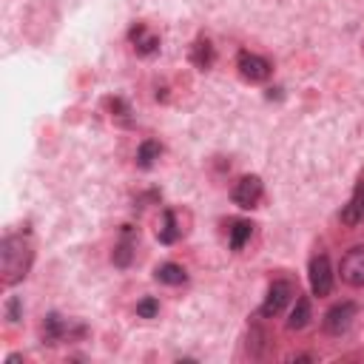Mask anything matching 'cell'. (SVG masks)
I'll return each mask as SVG.
<instances>
[{
  "instance_id": "6da1fadb",
  "label": "cell",
  "mask_w": 364,
  "mask_h": 364,
  "mask_svg": "<svg viewBox=\"0 0 364 364\" xmlns=\"http://www.w3.org/2000/svg\"><path fill=\"white\" fill-rule=\"evenodd\" d=\"M0 259H3V284L14 287L17 282H23L28 276L31 262H34V250L23 236L9 233L0 242Z\"/></svg>"
},
{
  "instance_id": "7a4b0ae2",
  "label": "cell",
  "mask_w": 364,
  "mask_h": 364,
  "mask_svg": "<svg viewBox=\"0 0 364 364\" xmlns=\"http://www.w3.org/2000/svg\"><path fill=\"white\" fill-rule=\"evenodd\" d=\"M88 336V327L77 318H65L60 313H46L40 321V344L57 347L60 341H80Z\"/></svg>"
},
{
  "instance_id": "3957f363",
  "label": "cell",
  "mask_w": 364,
  "mask_h": 364,
  "mask_svg": "<svg viewBox=\"0 0 364 364\" xmlns=\"http://www.w3.org/2000/svg\"><path fill=\"white\" fill-rule=\"evenodd\" d=\"M293 296H296V284H293L290 279H273L270 287H267V296H264V301H262V307H259V316H262V318L279 316V313L290 304Z\"/></svg>"
},
{
  "instance_id": "277c9868",
  "label": "cell",
  "mask_w": 364,
  "mask_h": 364,
  "mask_svg": "<svg viewBox=\"0 0 364 364\" xmlns=\"http://www.w3.org/2000/svg\"><path fill=\"white\" fill-rule=\"evenodd\" d=\"M355 313H358V304L355 301H350V299H344V301H336L327 313H324V333L327 336H341V333H347L350 330V324H353V318H355Z\"/></svg>"
},
{
  "instance_id": "5b68a950",
  "label": "cell",
  "mask_w": 364,
  "mask_h": 364,
  "mask_svg": "<svg viewBox=\"0 0 364 364\" xmlns=\"http://www.w3.org/2000/svg\"><path fill=\"white\" fill-rule=\"evenodd\" d=\"M236 68H239V74H242L247 82H264V80L273 74L270 60H264L262 54H253V51H247V48H242V51L236 54Z\"/></svg>"
},
{
  "instance_id": "8992f818",
  "label": "cell",
  "mask_w": 364,
  "mask_h": 364,
  "mask_svg": "<svg viewBox=\"0 0 364 364\" xmlns=\"http://www.w3.org/2000/svg\"><path fill=\"white\" fill-rule=\"evenodd\" d=\"M262 193H264V188H262V179H259L256 173H247V176H242V179L233 185V191H230V199H233V205H236V208H242V210H250V208H256V205H259Z\"/></svg>"
},
{
  "instance_id": "52a82bcc",
  "label": "cell",
  "mask_w": 364,
  "mask_h": 364,
  "mask_svg": "<svg viewBox=\"0 0 364 364\" xmlns=\"http://www.w3.org/2000/svg\"><path fill=\"white\" fill-rule=\"evenodd\" d=\"M310 290L318 299H324V296L333 293V267H330L327 253H316L310 259Z\"/></svg>"
},
{
  "instance_id": "ba28073f",
  "label": "cell",
  "mask_w": 364,
  "mask_h": 364,
  "mask_svg": "<svg viewBox=\"0 0 364 364\" xmlns=\"http://www.w3.org/2000/svg\"><path fill=\"white\" fill-rule=\"evenodd\" d=\"M338 273H341V279H344L347 284L364 287V245H355V247H350V250L341 256Z\"/></svg>"
},
{
  "instance_id": "9c48e42d",
  "label": "cell",
  "mask_w": 364,
  "mask_h": 364,
  "mask_svg": "<svg viewBox=\"0 0 364 364\" xmlns=\"http://www.w3.org/2000/svg\"><path fill=\"white\" fill-rule=\"evenodd\" d=\"M128 40H131V46H134V51H136L139 57H151V54H156V51H159V37H156L154 31H148V26H145V23L131 26Z\"/></svg>"
},
{
  "instance_id": "30bf717a",
  "label": "cell",
  "mask_w": 364,
  "mask_h": 364,
  "mask_svg": "<svg viewBox=\"0 0 364 364\" xmlns=\"http://www.w3.org/2000/svg\"><path fill=\"white\" fill-rule=\"evenodd\" d=\"M338 219H341V225H347V228H353V225H358V222L364 219V179L355 185V191H353L350 202L341 208Z\"/></svg>"
},
{
  "instance_id": "8fae6325",
  "label": "cell",
  "mask_w": 364,
  "mask_h": 364,
  "mask_svg": "<svg viewBox=\"0 0 364 364\" xmlns=\"http://www.w3.org/2000/svg\"><path fill=\"white\" fill-rule=\"evenodd\" d=\"M182 236V228H179V216L173 208H165L162 216H159V225H156V239L162 245H173L176 239Z\"/></svg>"
},
{
  "instance_id": "7c38bea8",
  "label": "cell",
  "mask_w": 364,
  "mask_h": 364,
  "mask_svg": "<svg viewBox=\"0 0 364 364\" xmlns=\"http://www.w3.org/2000/svg\"><path fill=\"white\" fill-rule=\"evenodd\" d=\"M134 228L131 225H122V239L117 242V247H114V253H111V262H114V267H131V262H134Z\"/></svg>"
},
{
  "instance_id": "4fadbf2b",
  "label": "cell",
  "mask_w": 364,
  "mask_h": 364,
  "mask_svg": "<svg viewBox=\"0 0 364 364\" xmlns=\"http://www.w3.org/2000/svg\"><path fill=\"white\" fill-rule=\"evenodd\" d=\"M191 63H193L196 68H202V71H208V68L216 63V48H213V43H210L208 37H199V40L191 46Z\"/></svg>"
},
{
  "instance_id": "5bb4252c",
  "label": "cell",
  "mask_w": 364,
  "mask_h": 364,
  "mask_svg": "<svg viewBox=\"0 0 364 364\" xmlns=\"http://www.w3.org/2000/svg\"><path fill=\"white\" fill-rule=\"evenodd\" d=\"M154 279H156L159 284L176 287V284H185V282H188V273H185V267L176 264V262H162V264L154 267Z\"/></svg>"
},
{
  "instance_id": "9a60e30c",
  "label": "cell",
  "mask_w": 364,
  "mask_h": 364,
  "mask_svg": "<svg viewBox=\"0 0 364 364\" xmlns=\"http://www.w3.org/2000/svg\"><path fill=\"white\" fill-rule=\"evenodd\" d=\"M250 236H253V222H247V219L230 222V228H228V245H230V250H242L250 242Z\"/></svg>"
},
{
  "instance_id": "2e32d148",
  "label": "cell",
  "mask_w": 364,
  "mask_h": 364,
  "mask_svg": "<svg viewBox=\"0 0 364 364\" xmlns=\"http://www.w3.org/2000/svg\"><path fill=\"white\" fill-rule=\"evenodd\" d=\"M162 156V142L159 139H142L139 142V148H136V165L139 168H154L156 165V159Z\"/></svg>"
},
{
  "instance_id": "e0dca14e",
  "label": "cell",
  "mask_w": 364,
  "mask_h": 364,
  "mask_svg": "<svg viewBox=\"0 0 364 364\" xmlns=\"http://www.w3.org/2000/svg\"><path fill=\"white\" fill-rule=\"evenodd\" d=\"M313 318V310H310V299L307 296H299L296 299V307L290 310V318H287V327L290 330H304Z\"/></svg>"
},
{
  "instance_id": "ac0fdd59",
  "label": "cell",
  "mask_w": 364,
  "mask_h": 364,
  "mask_svg": "<svg viewBox=\"0 0 364 364\" xmlns=\"http://www.w3.org/2000/svg\"><path fill=\"white\" fill-rule=\"evenodd\" d=\"M136 316H139V318H156V316H159V299L142 296V299L136 301Z\"/></svg>"
},
{
  "instance_id": "d6986e66",
  "label": "cell",
  "mask_w": 364,
  "mask_h": 364,
  "mask_svg": "<svg viewBox=\"0 0 364 364\" xmlns=\"http://www.w3.org/2000/svg\"><path fill=\"white\" fill-rule=\"evenodd\" d=\"M105 105H108L111 117H117V119H125V122H128V114H131V108H128V102H125L122 97H108V100H105Z\"/></svg>"
},
{
  "instance_id": "ffe728a7",
  "label": "cell",
  "mask_w": 364,
  "mask_h": 364,
  "mask_svg": "<svg viewBox=\"0 0 364 364\" xmlns=\"http://www.w3.org/2000/svg\"><path fill=\"white\" fill-rule=\"evenodd\" d=\"M6 318H9V324H17L23 318V301H20V296H11L6 301Z\"/></svg>"
},
{
  "instance_id": "44dd1931",
  "label": "cell",
  "mask_w": 364,
  "mask_h": 364,
  "mask_svg": "<svg viewBox=\"0 0 364 364\" xmlns=\"http://www.w3.org/2000/svg\"><path fill=\"white\" fill-rule=\"evenodd\" d=\"M262 347H264V333L253 327V330H250V341H247L250 355H262Z\"/></svg>"
},
{
  "instance_id": "7402d4cb",
  "label": "cell",
  "mask_w": 364,
  "mask_h": 364,
  "mask_svg": "<svg viewBox=\"0 0 364 364\" xmlns=\"http://www.w3.org/2000/svg\"><path fill=\"white\" fill-rule=\"evenodd\" d=\"M290 361H316V355H310V353H299V355H290Z\"/></svg>"
}]
</instances>
